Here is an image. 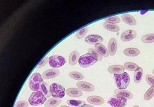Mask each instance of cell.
<instances>
[{"label": "cell", "mask_w": 154, "mask_h": 107, "mask_svg": "<svg viewBox=\"0 0 154 107\" xmlns=\"http://www.w3.org/2000/svg\"><path fill=\"white\" fill-rule=\"evenodd\" d=\"M141 41L145 44H151L154 43V33L144 35L141 38Z\"/></svg>", "instance_id": "25"}, {"label": "cell", "mask_w": 154, "mask_h": 107, "mask_svg": "<svg viewBox=\"0 0 154 107\" xmlns=\"http://www.w3.org/2000/svg\"><path fill=\"white\" fill-rule=\"evenodd\" d=\"M48 63L51 67L56 69L60 68L65 65L66 61L63 56L55 55L49 58Z\"/></svg>", "instance_id": "6"}, {"label": "cell", "mask_w": 154, "mask_h": 107, "mask_svg": "<svg viewBox=\"0 0 154 107\" xmlns=\"http://www.w3.org/2000/svg\"><path fill=\"white\" fill-rule=\"evenodd\" d=\"M95 47L96 50L98 51V52L100 53V55L102 56H104L105 58H107V57L109 56V51L103 44H102L101 43L96 44V45H95Z\"/></svg>", "instance_id": "19"}, {"label": "cell", "mask_w": 154, "mask_h": 107, "mask_svg": "<svg viewBox=\"0 0 154 107\" xmlns=\"http://www.w3.org/2000/svg\"><path fill=\"white\" fill-rule=\"evenodd\" d=\"M127 103V100L118 95L112 96L108 100V104L112 107H125Z\"/></svg>", "instance_id": "7"}, {"label": "cell", "mask_w": 154, "mask_h": 107, "mask_svg": "<svg viewBox=\"0 0 154 107\" xmlns=\"http://www.w3.org/2000/svg\"><path fill=\"white\" fill-rule=\"evenodd\" d=\"M82 107H94L91 105H88V104H85L84 105L82 106Z\"/></svg>", "instance_id": "36"}, {"label": "cell", "mask_w": 154, "mask_h": 107, "mask_svg": "<svg viewBox=\"0 0 154 107\" xmlns=\"http://www.w3.org/2000/svg\"><path fill=\"white\" fill-rule=\"evenodd\" d=\"M43 82V79L41 74L38 73H35L30 77L29 81V86L30 89L36 92L40 91L41 85Z\"/></svg>", "instance_id": "3"}, {"label": "cell", "mask_w": 154, "mask_h": 107, "mask_svg": "<svg viewBox=\"0 0 154 107\" xmlns=\"http://www.w3.org/2000/svg\"><path fill=\"white\" fill-rule=\"evenodd\" d=\"M88 51L89 54H91L97 61H101L102 60V56L100 55V53L98 52L96 49L91 48L88 49Z\"/></svg>", "instance_id": "29"}, {"label": "cell", "mask_w": 154, "mask_h": 107, "mask_svg": "<svg viewBox=\"0 0 154 107\" xmlns=\"http://www.w3.org/2000/svg\"><path fill=\"white\" fill-rule=\"evenodd\" d=\"M29 103L26 101L25 100H21L17 103L14 107H27Z\"/></svg>", "instance_id": "34"}, {"label": "cell", "mask_w": 154, "mask_h": 107, "mask_svg": "<svg viewBox=\"0 0 154 107\" xmlns=\"http://www.w3.org/2000/svg\"><path fill=\"white\" fill-rule=\"evenodd\" d=\"M98 61L95 59L89 53L83 55L79 58V64L81 67L83 68H86L88 67L94 65Z\"/></svg>", "instance_id": "4"}, {"label": "cell", "mask_w": 154, "mask_h": 107, "mask_svg": "<svg viewBox=\"0 0 154 107\" xmlns=\"http://www.w3.org/2000/svg\"><path fill=\"white\" fill-rule=\"evenodd\" d=\"M146 81L148 84L151 86H154V76L151 74H147L145 77Z\"/></svg>", "instance_id": "33"}, {"label": "cell", "mask_w": 154, "mask_h": 107, "mask_svg": "<svg viewBox=\"0 0 154 107\" xmlns=\"http://www.w3.org/2000/svg\"><path fill=\"white\" fill-rule=\"evenodd\" d=\"M60 72L57 69H51L43 72L42 77L46 79H52L59 76Z\"/></svg>", "instance_id": "9"}, {"label": "cell", "mask_w": 154, "mask_h": 107, "mask_svg": "<svg viewBox=\"0 0 154 107\" xmlns=\"http://www.w3.org/2000/svg\"><path fill=\"white\" fill-rule=\"evenodd\" d=\"M88 31V27H85L79 30L75 34V37L77 39H82L84 37Z\"/></svg>", "instance_id": "31"}, {"label": "cell", "mask_w": 154, "mask_h": 107, "mask_svg": "<svg viewBox=\"0 0 154 107\" xmlns=\"http://www.w3.org/2000/svg\"><path fill=\"white\" fill-rule=\"evenodd\" d=\"M154 96V86H152L144 95V99L145 100H150Z\"/></svg>", "instance_id": "30"}, {"label": "cell", "mask_w": 154, "mask_h": 107, "mask_svg": "<svg viewBox=\"0 0 154 107\" xmlns=\"http://www.w3.org/2000/svg\"><path fill=\"white\" fill-rule=\"evenodd\" d=\"M48 61H49V58L48 57H45L43 60H42V61H41L40 63L38 64V65L37 66V68H40L43 67L46 64L48 63Z\"/></svg>", "instance_id": "35"}, {"label": "cell", "mask_w": 154, "mask_h": 107, "mask_svg": "<svg viewBox=\"0 0 154 107\" xmlns=\"http://www.w3.org/2000/svg\"><path fill=\"white\" fill-rule=\"evenodd\" d=\"M123 53L126 56L135 57L140 55V50L136 48H128L125 49L123 51Z\"/></svg>", "instance_id": "18"}, {"label": "cell", "mask_w": 154, "mask_h": 107, "mask_svg": "<svg viewBox=\"0 0 154 107\" xmlns=\"http://www.w3.org/2000/svg\"><path fill=\"white\" fill-rule=\"evenodd\" d=\"M67 103L71 106L76 107H82V106L85 104V102L83 100H67Z\"/></svg>", "instance_id": "28"}, {"label": "cell", "mask_w": 154, "mask_h": 107, "mask_svg": "<svg viewBox=\"0 0 154 107\" xmlns=\"http://www.w3.org/2000/svg\"><path fill=\"white\" fill-rule=\"evenodd\" d=\"M105 21L108 23L116 24L120 23L121 21V19L118 16H114L109 17V18L105 19Z\"/></svg>", "instance_id": "32"}, {"label": "cell", "mask_w": 154, "mask_h": 107, "mask_svg": "<svg viewBox=\"0 0 154 107\" xmlns=\"http://www.w3.org/2000/svg\"><path fill=\"white\" fill-rule=\"evenodd\" d=\"M79 53L78 51L75 50L70 53L69 57V63L72 66H74L79 61Z\"/></svg>", "instance_id": "21"}, {"label": "cell", "mask_w": 154, "mask_h": 107, "mask_svg": "<svg viewBox=\"0 0 154 107\" xmlns=\"http://www.w3.org/2000/svg\"><path fill=\"white\" fill-rule=\"evenodd\" d=\"M137 35V33L135 30H128L123 32L121 34L120 39L123 42H129L135 39Z\"/></svg>", "instance_id": "8"}, {"label": "cell", "mask_w": 154, "mask_h": 107, "mask_svg": "<svg viewBox=\"0 0 154 107\" xmlns=\"http://www.w3.org/2000/svg\"><path fill=\"white\" fill-rule=\"evenodd\" d=\"M67 95L72 97H79L82 95V92L81 90L76 88H68L66 90Z\"/></svg>", "instance_id": "17"}, {"label": "cell", "mask_w": 154, "mask_h": 107, "mask_svg": "<svg viewBox=\"0 0 154 107\" xmlns=\"http://www.w3.org/2000/svg\"><path fill=\"white\" fill-rule=\"evenodd\" d=\"M46 100V97L41 91L33 92L30 95L28 102L33 106L42 105Z\"/></svg>", "instance_id": "2"}, {"label": "cell", "mask_w": 154, "mask_h": 107, "mask_svg": "<svg viewBox=\"0 0 154 107\" xmlns=\"http://www.w3.org/2000/svg\"><path fill=\"white\" fill-rule=\"evenodd\" d=\"M125 68L130 71H135L138 68V65L133 62H126L124 65Z\"/></svg>", "instance_id": "27"}, {"label": "cell", "mask_w": 154, "mask_h": 107, "mask_svg": "<svg viewBox=\"0 0 154 107\" xmlns=\"http://www.w3.org/2000/svg\"><path fill=\"white\" fill-rule=\"evenodd\" d=\"M133 107H139L138 106L135 105V106H134Z\"/></svg>", "instance_id": "38"}, {"label": "cell", "mask_w": 154, "mask_h": 107, "mask_svg": "<svg viewBox=\"0 0 154 107\" xmlns=\"http://www.w3.org/2000/svg\"><path fill=\"white\" fill-rule=\"evenodd\" d=\"M87 101L90 104L94 105H101L104 103V100L99 96H90L87 98Z\"/></svg>", "instance_id": "15"}, {"label": "cell", "mask_w": 154, "mask_h": 107, "mask_svg": "<svg viewBox=\"0 0 154 107\" xmlns=\"http://www.w3.org/2000/svg\"><path fill=\"white\" fill-rule=\"evenodd\" d=\"M77 87L79 89L84 91L93 92L95 89L93 85L86 82H79L77 83Z\"/></svg>", "instance_id": "10"}, {"label": "cell", "mask_w": 154, "mask_h": 107, "mask_svg": "<svg viewBox=\"0 0 154 107\" xmlns=\"http://www.w3.org/2000/svg\"><path fill=\"white\" fill-rule=\"evenodd\" d=\"M51 95L54 98H63L65 96V89L61 85L53 83L50 86Z\"/></svg>", "instance_id": "5"}, {"label": "cell", "mask_w": 154, "mask_h": 107, "mask_svg": "<svg viewBox=\"0 0 154 107\" xmlns=\"http://www.w3.org/2000/svg\"><path fill=\"white\" fill-rule=\"evenodd\" d=\"M40 91L44 94L46 98H49L51 97V93L50 87L45 82H43L40 86Z\"/></svg>", "instance_id": "23"}, {"label": "cell", "mask_w": 154, "mask_h": 107, "mask_svg": "<svg viewBox=\"0 0 154 107\" xmlns=\"http://www.w3.org/2000/svg\"><path fill=\"white\" fill-rule=\"evenodd\" d=\"M60 107H69V106H61Z\"/></svg>", "instance_id": "37"}, {"label": "cell", "mask_w": 154, "mask_h": 107, "mask_svg": "<svg viewBox=\"0 0 154 107\" xmlns=\"http://www.w3.org/2000/svg\"><path fill=\"white\" fill-rule=\"evenodd\" d=\"M143 74V70L141 68L139 67L135 71L134 81L136 83H139L141 81Z\"/></svg>", "instance_id": "24"}, {"label": "cell", "mask_w": 154, "mask_h": 107, "mask_svg": "<svg viewBox=\"0 0 154 107\" xmlns=\"http://www.w3.org/2000/svg\"><path fill=\"white\" fill-rule=\"evenodd\" d=\"M85 40L87 43L91 45H96L100 44L102 42H103V39L102 37L100 35L91 34L86 37Z\"/></svg>", "instance_id": "11"}, {"label": "cell", "mask_w": 154, "mask_h": 107, "mask_svg": "<svg viewBox=\"0 0 154 107\" xmlns=\"http://www.w3.org/2000/svg\"><path fill=\"white\" fill-rule=\"evenodd\" d=\"M115 93L116 95H119L120 97H122L127 100H131L133 97V95L131 92L125 89H117L115 90Z\"/></svg>", "instance_id": "14"}, {"label": "cell", "mask_w": 154, "mask_h": 107, "mask_svg": "<svg viewBox=\"0 0 154 107\" xmlns=\"http://www.w3.org/2000/svg\"><path fill=\"white\" fill-rule=\"evenodd\" d=\"M116 85L119 89H125L130 83V76L126 72L120 74H115L114 76Z\"/></svg>", "instance_id": "1"}, {"label": "cell", "mask_w": 154, "mask_h": 107, "mask_svg": "<svg viewBox=\"0 0 154 107\" xmlns=\"http://www.w3.org/2000/svg\"><path fill=\"white\" fill-rule=\"evenodd\" d=\"M121 18L123 21L126 23V24L130 26H135L137 24L136 19H135L133 16H131V14L128 13L123 14Z\"/></svg>", "instance_id": "16"}, {"label": "cell", "mask_w": 154, "mask_h": 107, "mask_svg": "<svg viewBox=\"0 0 154 107\" xmlns=\"http://www.w3.org/2000/svg\"><path fill=\"white\" fill-rule=\"evenodd\" d=\"M69 76L72 79L77 81H81L84 79V76L82 74L77 71H72L69 72Z\"/></svg>", "instance_id": "26"}, {"label": "cell", "mask_w": 154, "mask_h": 107, "mask_svg": "<svg viewBox=\"0 0 154 107\" xmlns=\"http://www.w3.org/2000/svg\"><path fill=\"white\" fill-rule=\"evenodd\" d=\"M62 100L60 98H49L45 104V107H56L61 103Z\"/></svg>", "instance_id": "20"}, {"label": "cell", "mask_w": 154, "mask_h": 107, "mask_svg": "<svg viewBox=\"0 0 154 107\" xmlns=\"http://www.w3.org/2000/svg\"><path fill=\"white\" fill-rule=\"evenodd\" d=\"M125 67L120 65H114L110 66L108 68L109 72L111 74H120L124 73L125 71Z\"/></svg>", "instance_id": "13"}, {"label": "cell", "mask_w": 154, "mask_h": 107, "mask_svg": "<svg viewBox=\"0 0 154 107\" xmlns=\"http://www.w3.org/2000/svg\"><path fill=\"white\" fill-rule=\"evenodd\" d=\"M152 73L154 74V69H153V70H152Z\"/></svg>", "instance_id": "39"}, {"label": "cell", "mask_w": 154, "mask_h": 107, "mask_svg": "<svg viewBox=\"0 0 154 107\" xmlns=\"http://www.w3.org/2000/svg\"><path fill=\"white\" fill-rule=\"evenodd\" d=\"M117 41L115 38H112L109 41L108 44V51L109 54L111 56H113L115 55L117 50Z\"/></svg>", "instance_id": "12"}, {"label": "cell", "mask_w": 154, "mask_h": 107, "mask_svg": "<svg viewBox=\"0 0 154 107\" xmlns=\"http://www.w3.org/2000/svg\"><path fill=\"white\" fill-rule=\"evenodd\" d=\"M103 26L106 30L113 32H117L120 30V27L118 25L108 22H105L104 23Z\"/></svg>", "instance_id": "22"}]
</instances>
